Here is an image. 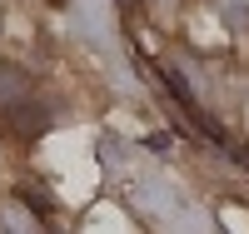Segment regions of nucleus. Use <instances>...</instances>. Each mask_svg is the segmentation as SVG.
Returning <instances> with one entry per match:
<instances>
[{
	"label": "nucleus",
	"instance_id": "nucleus-1",
	"mask_svg": "<svg viewBox=\"0 0 249 234\" xmlns=\"http://www.w3.org/2000/svg\"><path fill=\"white\" fill-rule=\"evenodd\" d=\"M0 120H5V130L20 135V140H35V135L50 130V110H45V105H35V95L20 100V105H10V110H0Z\"/></svg>",
	"mask_w": 249,
	"mask_h": 234
},
{
	"label": "nucleus",
	"instance_id": "nucleus-2",
	"mask_svg": "<svg viewBox=\"0 0 249 234\" xmlns=\"http://www.w3.org/2000/svg\"><path fill=\"white\" fill-rule=\"evenodd\" d=\"M20 100H30V75L15 65H0V110H10Z\"/></svg>",
	"mask_w": 249,
	"mask_h": 234
}]
</instances>
